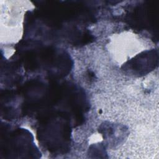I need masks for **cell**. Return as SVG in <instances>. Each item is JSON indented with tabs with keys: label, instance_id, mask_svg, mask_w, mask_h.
I'll use <instances>...</instances> for the list:
<instances>
[{
	"label": "cell",
	"instance_id": "6da1fadb",
	"mask_svg": "<svg viewBox=\"0 0 159 159\" xmlns=\"http://www.w3.org/2000/svg\"><path fill=\"white\" fill-rule=\"evenodd\" d=\"M158 65V52L147 51L135 57L125 66L124 70L134 75H143L153 70Z\"/></svg>",
	"mask_w": 159,
	"mask_h": 159
}]
</instances>
